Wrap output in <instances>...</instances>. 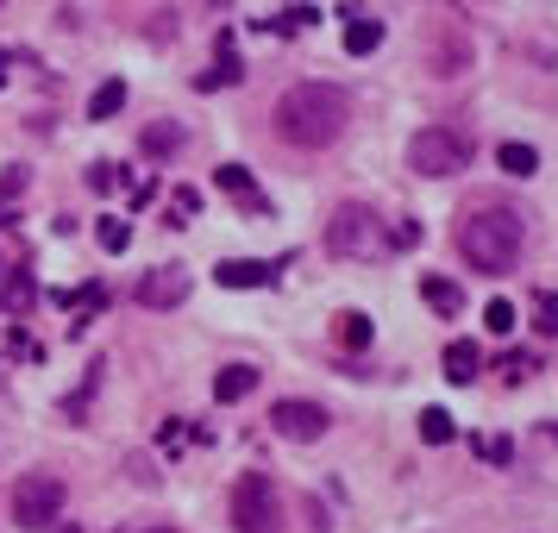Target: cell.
Instances as JSON below:
<instances>
[{
  "label": "cell",
  "mask_w": 558,
  "mask_h": 533,
  "mask_svg": "<svg viewBox=\"0 0 558 533\" xmlns=\"http://www.w3.org/2000/svg\"><path fill=\"white\" fill-rule=\"evenodd\" d=\"M345 120H352V101H345V88H333V82H295V88H283V101H276V138L295 145V151L339 145Z\"/></svg>",
  "instance_id": "cell-1"
},
{
  "label": "cell",
  "mask_w": 558,
  "mask_h": 533,
  "mask_svg": "<svg viewBox=\"0 0 558 533\" xmlns=\"http://www.w3.org/2000/svg\"><path fill=\"white\" fill-rule=\"evenodd\" d=\"M521 245H527V226H521L515 207H502V201H483L458 220V251H464V264L483 270V276H508L521 264Z\"/></svg>",
  "instance_id": "cell-2"
},
{
  "label": "cell",
  "mask_w": 558,
  "mask_h": 533,
  "mask_svg": "<svg viewBox=\"0 0 558 533\" xmlns=\"http://www.w3.org/2000/svg\"><path fill=\"white\" fill-rule=\"evenodd\" d=\"M327 251L333 258H358V264H383L395 251V226L370 207H339L327 220Z\"/></svg>",
  "instance_id": "cell-3"
},
{
  "label": "cell",
  "mask_w": 558,
  "mask_h": 533,
  "mask_svg": "<svg viewBox=\"0 0 558 533\" xmlns=\"http://www.w3.org/2000/svg\"><path fill=\"white\" fill-rule=\"evenodd\" d=\"M408 170L414 176H458V170H471V138L452 132V126H427V132H414V145H408Z\"/></svg>",
  "instance_id": "cell-4"
},
{
  "label": "cell",
  "mask_w": 558,
  "mask_h": 533,
  "mask_svg": "<svg viewBox=\"0 0 558 533\" xmlns=\"http://www.w3.org/2000/svg\"><path fill=\"white\" fill-rule=\"evenodd\" d=\"M232 527L239 533H283V496L264 471H245L232 490Z\"/></svg>",
  "instance_id": "cell-5"
},
{
  "label": "cell",
  "mask_w": 558,
  "mask_h": 533,
  "mask_svg": "<svg viewBox=\"0 0 558 533\" xmlns=\"http://www.w3.org/2000/svg\"><path fill=\"white\" fill-rule=\"evenodd\" d=\"M57 515H63V477L32 471V477H19V483H13V527L38 533V527H51Z\"/></svg>",
  "instance_id": "cell-6"
},
{
  "label": "cell",
  "mask_w": 558,
  "mask_h": 533,
  "mask_svg": "<svg viewBox=\"0 0 558 533\" xmlns=\"http://www.w3.org/2000/svg\"><path fill=\"white\" fill-rule=\"evenodd\" d=\"M270 427L283 433V439H295V446H314V439H327L333 414L320 408V402H295V396H283V402L270 408Z\"/></svg>",
  "instance_id": "cell-7"
},
{
  "label": "cell",
  "mask_w": 558,
  "mask_h": 533,
  "mask_svg": "<svg viewBox=\"0 0 558 533\" xmlns=\"http://www.w3.org/2000/svg\"><path fill=\"white\" fill-rule=\"evenodd\" d=\"M189 289H195V276L182 270V264H157V270H145L138 276V308H182L189 301Z\"/></svg>",
  "instance_id": "cell-8"
},
{
  "label": "cell",
  "mask_w": 558,
  "mask_h": 533,
  "mask_svg": "<svg viewBox=\"0 0 558 533\" xmlns=\"http://www.w3.org/2000/svg\"><path fill=\"white\" fill-rule=\"evenodd\" d=\"M276 270H283V264H264V258H226V264H214V283H220V289H270Z\"/></svg>",
  "instance_id": "cell-9"
},
{
  "label": "cell",
  "mask_w": 558,
  "mask_h": 533,
  "mask_svg": "<svg viewBox=\"0 0 558 533\" xmlns=\"http://www.w3.org/2000/svg\"><path fill=\"white\" fill-rule=\"evenodd\" d=\"M232 82H245V63H239V38L220 32V44H214V69H207V76H195V88H232Z\"/></svg>",
  "instance_id": "cell-10"
},
{
  "label": "cell",
  "mask_w": 558,
  "mask_h": 533,
  "mask_svg": "<svg viewBox=\"0 0 558 533\" xmlns=\"http://www.w3.org/2000/svg\"><path fill=\"white\" fill-rule=\"evenodd\" d=\"M214 182H220V195H232L239 207H251V214H270V201L258 195V182H251V170H245V164H220V170H214Z\"/></svg>",
  "instance_id": "cell-11"
},
{
  "label": "cell",
  "mask_w": 558,
  "mask_h": 533,
  "mask_svg": "<svg viewBox=\"0 0 558 533\" xmlns=\"http://www.w3.org/2000/svg\"><path fill=\"white\" fill-rule=\"evenodd\" d=\"M477 370H483V352H477V345L471 339H452L446 345V383H477Z\"/></svg>",
  "instance_id": "cell-12"
},
{
  "label": "cell",
  "mask_w": 558,
  "mask_h": 533,
  "mask_svg": "<svg viewBox=\"0 0 558 533\" xmlns=\"http://www.w3.org/2000/svg\"><path fill=\"white\" fill-rule=\"evenodd\" d=\"M383 44V19H370V13H345V51L352 57H370Z\"/></svg>",
  "instance_id": "cell-13"
},
{
  "label": "cell",
  "mask_w": 558,
  "mask_h": 533,
  "mask_svg": "<svg viewBox=\"0 0 558 533\" xmlns=\"http://www.w3.org/2000/svg\"><path fill=\"white\" fill-rule=\"evenodd\" d=\"M421 301H427L433 314H446V320H452V314H464V289H458V283H446V276H421Z\"/></svg>",
  "instance_id": "cell-14"
},
{
  "label": "cell",
  "mask_w": 558,
  "mask_h": 533,
  "mask_svg": "<svg viewBox=\"0 0 558 533\" xmlns=\"http://www.w3.org/2000/svg\"><path fill=\"white\" fill-rule=\"evenodd\" d=\"M251 389H258V370H251V364H226L214 377V402H245Z\"/></svg>",
  "instance_id": "cell-15"
},
{
  "label": "cell",
  "mask_w": 558,
  "mask_h": 533,
  "mask_svg": "<svg viewBox=\"0 0 558 533\" xmlns=\"http://www.w3.org/2000/svg\"><path fill=\"white\" fill-rule=\"evenodd\" d=\"M370 333H377V327H370V314H358V308L333 320V339L345 345V352H364V345H370Z\"/></svg>",
  "instance_id": "cell-16"
},
{
  "label": "cell",
  "mask_w": 558,
  "mask_h": 533,
  "mask_svg": "<svg viewBox=\"0 0 558 533\" xmlns=\"http://www.w3.org/2000/svg\"><path fill=\"white\" fill-rule=\"evenodd\" d=\"M138 151H145V157H176V151H182V126H170V120L145 126V138H138Z\"/></svg>",
  "instance_id": "cell-17"
},
{
  "label": "cell",
  "mask_w": 558,
  "mask_h": 533,
  "mask_svg": "<svg viewBox=\"0 0 558 533\" xmlns=\"http://www.w3.org/2000/svg\"><path fill=\"white\" fill-rule=\"evenodd\" d=\"M32 301H38V283H32V270H13V276H7V289H0V308H7V314H26Z\"/></svg>",
  "instance_id": "cell-18"
},
{
  "label": "cell",
  "mask_w": 558,
  "mask_h": 533,
  "mask_svg": "<svg viewBox=\"0 0 558 533\" xmlns=\"http://www.w3.org/2000/svg\"><path fill=\"white\" fill-rule=\"evenodd\" d=\"M120 107H126V82H120V76H107V82L95 88V101H88V120H113Z\"/></svg>",
  "instance_id": "cell-19"
},
{
  "label": "cell",
  "mask_w": 558,
  "mask_h": 533,
  "mask_svg": "<svg viewBox=\"0 0 558 533\" xmlns=\"http://www.w3.org/2000/svg\"><path fill=\"white\" fill-rule=\"evenodd\" d=\"M496 164L508 176H533V170H540V151H533V145H496Z\"/></svg>",
  "instance_id": "cell-20"
},
{
  "label": "cell",
  "mask_w": 558,
  "mask_h": 533,
  "mask_svg": "<svg viewBox=\"0 0 558 533\" xmlns=\"http://www.w3.org/2000/svg\"><path fill=\"white\" fill-rule=\"evenodd\" d=\"M95 239H101V251H107V258H120V251L132 245V220H120V214H107V220L95 226Z\"/></svg>",
  "instance_id": "cell-21"
},
{
  "label": "cell",
  "mask_w": 558,
  "mask_h": 533,
  "mask_svg": "<svg viewBox=\"0 0 558 533\" xmlns=\"http://www.w3.org/2000/svg\"><path fill=\"white\" fill-rule=\"evenodd\" d=\"M421 439L427 446H446V439H458V421L446 408H421Z\"/></svg>",
  "instance_id": "cell-22"
},
{
  "label": "cell",
  "mask_w": 558,
  "mask_h": 533,
  "mask_svg": "<svg viewBox=\"0 0 558 533\" xmlns=\"http://www.w3.org/2000/svg\"><path fill=\"white\" fill-rule=\"evenodd\" d=\"M189 214L201 220V189L182 182V189H170V226H189Z\"/></svg>",
  "instance_id": "cell-23"
},
{
  "label": "cell",
  "mask_w": 558,
  "mask_h": 533,
  "mask_svg": "<svg viewBox=\"0 0 558 533\" xmlns=\"http://www.w3.org/2000/svg\"><path fill=\"white\" fill-rule=\"evenodd\" d=\"M533 333H540V339L558 333V289H540V295H533Z\"/></svg>",
  "instance_id": "cell-24"
},
{
  "label": "cell",
  "mask_w": 558,
  "mask_h": 533,
  "mask_svg": "<svg viewBox=\"0 0 558 533\" xmlns=\"http://www.w3.org/2000/svg\"><path fill=\"white\" fill-rule=\"evenodd\" d=\"M515 320H521V314H515V301H502V295H496L490 308H483V333H496V339H508V333H515Z\"/></svg>",
  "instance_id": "cell-25"
},
{
  "label": "cell",
  "mask_w": 558,
  "mask_h": 533,
  "mask_svg": "<svg viewBox=\"0 0 558 533\" xmlns=\"http://www.w3.org/2000/svg\"><path fill=\"white\" fill-rule=\"evenodd\" d=\"M314 19H320V7H308V0H295V7H283V13L270 19V26H276V32H308Z\"/></svg>",
  "instance_id": "cell-26"
},
{
  "label": "cell",
  "mask_w": 558,
  "mask_h": 533,
  "mask_svg": "<svg viewBox=\"0 0 558 533\" xmlns=\"http://www.w3.org/2000/svg\"><path fill=\"white\" fill-rule=\"evenodd\" d=\"M189 439H201V427H189V421H164V427H157V446H164V452H182Z\"/></svg>",
  "instance_id": "cell-27"
},
{
  "label": "cell",
  "mask_w": 558,
  "mask_h": 533,
  "mask_svg": "<svg viewBox=\"0 0 558 533\" xmlns=\"http://www.w3.org/2000/svg\"><path fill=\"white\" fill-rule=\"evenodd\" d=\"M471 446H477V458H490V465H508V458H515V446H508L502 433H477Z\"/></svg>",
  "instance_id": "cell-28"
},
{
  "label": "cell",
  "mask_w": 558,
  "mask_h": 533,
  "mask_svg": "<svg viewBox=\"0 0 558 533\" xmlns=\"http://www.w3.org/2000/svg\"><path fill=\"white\" fill-rule=\"evenodd\" d=\"M7 352H13V358H32V364H38V358H44V345H38L26 327H7Z\"/></svg>",
  "instance_id": "cell-29"
},
{
  "label": "cell",
  "mask_w": 558,
  "mask_h": 533,
  "mask_svg": "<svg viewBox=\"0 0 558 533\" xmlns=\"http://www.w3.org/2000/svg\"><path fill=\"white\" fill-rule=\"evenodd\" d=\"M63 301H76V308H88V314H101V308H107V283H82L76 295H63Z\"/></svg>",
  "instance_id": "cell-30"
},
{
  "label": "cell",
  "mask_w": 558,
  "mask_h": 533,
  "mask_svg": "<svg viewBox=\"0 0 558 533\" xmlns=\"http://www.w3.org/2000/svg\"><path fill=\"white\" fill-rule=\"evenodd\" d=\"M120 182H126L120 164H95V170H88V189H101V195H107V189H120Z\"/></svg>",
  "instance_id": "cell-31"
},
{
  "label": "cell",
  "mask_w": 558,
  "mask_h": 533,
  "mask_svg": "<svg viewBox=\"0 0 558 533\" xmlns=\"http://www.w3.org/2000/svg\"><path fill=\"white\" fill-rule=\"evenodd\" d=\"M502 377H508V383L533 377V352H508V358H502Z\"/></svg>",
  "instance_id": "cell-32"
},
{
  "label": "cell",
  "mask_w": 558,
  "mask_h": 533,
  "mask_svg": "<svg viewBox=\"0 0 558 533\" xmlns=\"http://www.w3.org/2000/svg\"><path fill=\"white\" fill-rule=\"evenodd\" d=\"M19 189H26V170H19V164H13V170H7V176H0V201H13V195H19Z\"/></svg>",
  "instance_id": "cell-33"
},
{
  "label": "cell",
  "mask_w": 558,
  "mask_h": 533,
  "mask_svg": "<svg viewBox=\"0 0 558 533\" xmlns=\"http://www.w3.org/2000/svg\"><path fill=\"white\" fill-rule=\"evenodd\" d=\"M151 201H157V182H151V176L132 182V207H151Z\"/></svg>",
  "instance_id": "cell-34"
},
{
  "label": "cell",
  "mask_w": 558,
  "mask_h": 533,
  "mask_svg": "<svg viewBox=\"0 0 558 533\" xmlns=\"http://www.w3.org/2000/svg\"><path fill=\"white\" fill-rule=\"evenodd\" d=\"M7 226H19V214H13V201H0V233H7Z\"/></svg>",
  "instance_id": "cell-35"
},
{
  "label": "cell",
  "mask_w": 558,
  "mask_h": 533,
  "mask_svg": "<svg viewBox=\"0 0 558 533\" xmlns=\"http://www.w3.org/2000/svg\"><path fill=\"white\" fill-rule=\"evenodd\" d=\"M0 82H7V57H0Z\"/></svg>",
  "instance_id": "cell-36"
},
{
  "label": "cell",
  "mask_w": 558,
  "mask_h": 533,
  "mask_svg": "<svg viewBox=\"0 0 558 533\" xmlns=\"http://www.w3.org/2000/svg\"><path fill=\"white\" fill-rule=\"evenodd\" d=\"M151 533H176V527H151Z\"/></svg>",
  "instance_id": "cell-37"
},
{
  "label": "cell",
  "mask_w": 558,
  "mask_h": 533,
  "mask_svg": "<svg viewBox=\"0 0 558 533\" xmlns=\"http://www.w3.org/2000/svg\"><path fill=\"white\" fill-rule=\"evenodd\" d=\"M0 270H7V264H0Z\"/></svg>",
  "instance_id": "cell-38"
}]
</instances>
